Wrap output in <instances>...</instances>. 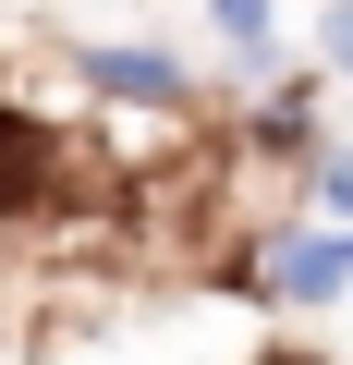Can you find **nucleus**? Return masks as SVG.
Returning <instances> with one entry per match:
<instances>
[{"label": "nucleus", "mask_w": 353, "mask_h": 365, "mask_svg": "<svg viewBox=\"0 0 353 365\" xmlns=\"http://www.w3.org/2000/svg\"><path fill=\"white\" fill-rule=\"evenodd\" d=\"M268 365H305V353H268Z\"/></svg>", "instance_id": "obj_5"}, {"label": "nucleus", "mask_w": 353, "mask_h": 365, "mask_svg": "<svg viewBox=\"0 0 353 365\" xmlns=\"http://www.w3.org/2000/svg\"><path fill=\"white\" fill-rule=\"evenodd\" d=\"M341 268H353V244H280V268H268V280H280V292H329Z\"/></svg>", "instance_id": "obj_2"}, {"label": "nucleus", "mask_w": 353, "mask_h": 365, "mask_svg": "<svg viewBox=\"0 0 353 365\" xmlns=\"http://www.w3.org/2000/svg\"><path fill=\"white\" fill-rule=\"evenodd\" d=\"M220 25H232V49H268V0H220Z\"/></svg>", "instance_id": "obj_3"}, {"label": "nucleus", "mask_w": 353, "mask_h": 365, "mask_svg": "<svg viewBox=\"0 0 353 365\" xmlns=\"http://www.w3.org/2000/svg\"><path fill=\"white\" fill-rule=\"evenodd\" d=\"M329 49H341V61H353V0H341V13H329Z\"/></svg>", "instance_id": "obj_4"}, {"label": "nucleus", "mask_w": 353, "mask_h": 365, "mask_svg": "<svg viewBox=\"0 0 353 365\" xmlns=\"http://www.w3.org/2000/svg\"><path fill=\"white\" fill-rule=\"evenodd\" d=\"M86 86L98 98H183V73H170L158 49H86Z\"/></svg>", "instance_id": "obj_1"}]
</instances>
